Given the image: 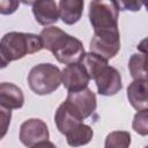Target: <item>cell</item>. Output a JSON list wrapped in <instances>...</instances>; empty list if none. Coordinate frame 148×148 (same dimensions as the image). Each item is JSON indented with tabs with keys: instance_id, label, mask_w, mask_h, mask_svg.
Instances as JSON below:
<instances>
[{
	"instance_id": "cell-9",
	"label": "cell",
	"mask_w": 148,
	"mask_h": 148,
	"mask_svg": "<svg viewBox=\"0 0 148 148\" xmlns=\"http://www.w3.org/2000/svg\"><path fill=\"white\" fill-rule=\"evenodd\" d=\"M95 82L97 91L103 96H112L121 90V76L117 68L106 65L96 76Z\"/></svg>"
},
{
	"instance_id": "cell-5",
	"label": "cell",
	"mask_w": 148,
	"mask_h": 148,
	"mask_svg": "<svg viewBox=\"0 0 148 148\" xmlns=\"http://www.w3.org/2000/svg\"><path fill=\"white\" fill-rule=\"evenodd\" d=\"M90 52L99 56L104 60H110L120 50V35L118 29L94 31L90 40Z\"/></svg>"
},
{
	"instance_id": "cell-18",
	"label": "cell",
	"mask_w": 148,
	"mask_h": 148,
	"mask_svg": "<svg viewBox=\"0 0 148 148\" xmlns=\"http://www.w3.org/2000/svg\"><path fill=\"white\" fill-rule=\"evenodd\" d=\"M131 145V134L126 131H113L105 138L104 148H128Z\"/></svg>"
},
{
	"instance_id": "cell-19",
	"label": "cell",
	"mask_w": 148,
	"mask_h": 148,
	"mask_svg": "<svg viewBox=\"0 0 148 148\" xmlns=\"http://www.w3.org/2000/svg\"><path fill=\"white\" fill-rule=\"evenodd\" d=\"M132 127L136 133H139L142 136H146L148 134V111L147 110H141L135 113L133 118Z\"/></svg>"
},
{
	"instance_id": "cell-22",
	"label": "cell",
	"mask_w": 148,
	"mask_h": 148,
	"mask_svg": "<svg viewBox=\"0 0 148 148\" xmlns=\"http://www.w3.org/2000/svg\"><path fill=\"white\" fill-rule=\"evenodd\" d=\"M119 6V10H140V7L142 6L141 3L138 2H118Z\"/></svg>"
},
{
	"instance_id": "cell-24",
	"label": "cell",
	"mask_w": 148,
	"mask_h": 148,
	"mask_svg": "<svg viewBox=\"0 0 148 148\" xmlns=\"http://www.w3.org/2000/svg\"><path fill=\"white\" fill-rule=\"evenodd\" d=\"M9 62H10V61L7 59V57L5 56V53L2 52V50H1V47H0V69L7 67V66L9 65Z\"/></svg>"
},
{
	"instance_id": "cell-20",
	"label": "cell",
	"mask_w": 148,
	"mask_h": 148,
	"mask_svg": "<svg viewBox=\"0 0 148 148\" xmlns=\"http://www.w3.org/2000/svg\"><path fill=\"white\" fill-rule=\"evenodd\" d=\"M12 120V111L0 105V140L5 138L8 132Z\"/></svg>"
},
{
	"instance_id": "cell-12",
	"label": "cell",
	"mask_w": 148,
	"mask_h": 148,
	"mask_svg": "<svg viewBox=\"0 0 148 148\" xmlns=\"http://www.w3.org/2000/svg\"><path fill=\"white\" fill-rule=\"evenodd\" d=\"M147 80H134L127 87V98L131 105L136 110H147Z\"/></svg>"
},
{
	"instance_id": "cell-8",
	"label": "cell",
	"mask_w": 148,
	"mask_h": 148,
	"mask_svg": "<svg viewBox=\"0 0 148 148\" xmlns=\"http://www.w3.org/2000/svg\"><path fill=\"white\" fill-rule=\"evenodd\" d=\"M90 79L80 62L67 65L61 71V83L68 92H75L88 88Z\"/></svg>"
},
{
	"instance_id": "cell-15",
	"label": "cell",
	"mask_w": 148,
	"mask_h": 148,
	"mask_svg": "<svg viewBox=\"0 0 148 148\" xmlns=\"http://www.w3.org/2000/svg\"><path fill=\"white\" fill-rule=\"evenodd\" d=\"M65 135H66L67 143L71 147H81V146L88 145L91 141L94 136V131L89 125L81 123L74 128H72Z\"/></svg>"
},
{
	"instance_id": "cell-21",
	"label": "cell",
	"mask_w": 148,
	"mask_h": 148,
	"mask_svg": "<svg viewBox=\"0 0 148 148\" xmlns=\"http://www.w3.org/2000/svg\"><path fill=\"white\" fill-rule=\"evenodd\" d=\"M20 2L14 0H0V14L2 15H10L16 12L18 8Z\"/></svg>"
},
{
	"instance_id": "cell-2",
	"label": "cell",
	"mask_w": 148,
	"mask_h": 148,
	"mask_svg": "<svg viewBox=\"0 0 148 148\" xmlns=\"http://www.w3.org/2000/svg\"><path fill=\"white\" fill-rule=\"evenodd\" d=\"M0 47L9 61L22 59L28 54L39 52L43 46L38 35L10 31L2 36Z\"/></svg>"
},
{
	"instance_id": "cell-13",
	"label": "cell",
	"mask_w": 148,
	"mask_h": 148,
	"mask_svg": "<svg viewBox=\"0 0 148 148\" xmlns=\"http://www.w3.org/2000/svg\"><path fill=\"white\" fill-rule=\"evenodd\" d=\"M83 6L84 2L82 0H61L58 3L59 17L65 24L72 25L81 18Z\"/></svg>"
},
{
	"instance_id": "cell-14",
	"label": "cell",
	"mask_w": 148,
	"mask_h": 148,
	"mask_svg": "<svg viewBox=\"0 0 148 148\" xmlns=\"http://www.w3.org/2000/svg\"><path fill=\"white\" fill-rule=\"evenodd\" d=\"M54 123H56V126H57L58 131L61 134H66L72 128H74L79 124H81L82 120L62 102L56 111Z\"/></svg>"
},
{
	"instance_id": "cell-3",
	"label": "cell",
	"mask_w": 148,
	"mask_h": 148,
	"mask_svg": "<svg viewBox=\"0 0 148 148\" xmlns=\"http://www.w3.org/2000/svg\"><path fill=\"white\" fill-rule=\"evenodd\" d=\"M28 84L37 95H49L61 84V71L53 64L34 66L28 74Z\"/></svg>"
},
{
	"instance_id": "cell-10",
	"label": "cell",
	"mask_w": 148,
	"mask_h": 148,
	"mask_svg": "<svg viewBox=\"0 0 148 148\" xmlns=\"http://www.w3.org/2000/svg\"><path fill=\"white\" fill-rule=\"evenodd\" d=\"M35 20L40 25H50L59 20L58 3L52 0H40L30 2Z\"/></svg>"
},
{
	"instance_id": "cell-7",
	"label": "cell",
	"mask_w": 148,
	"mask_h": 148,
	"mask_svg": "<svg viewBox=\"0 0 148 148\" xmlns=\"http://www.w3.org/2000/svg\"><path fill=\"white\" fill-rule=\"evenodd\" d=\"M50 138L49 128L45 121L38 118H31L22 123L20 127V141L28 148L46 141Z\"/></svg>"
},
{
	"instance_id": "cell-4",
	"label": "cell",
	"mask_w": 148,
	"mask_h": 148,
	"mask_svg": "<svg viewBox=\"0 0 148 148\" xmlns=\"http://www.w3.org/2000/svg\"><path fill=\"white\" fill-rule=\"evenodd\" d=\"M119 6L117 1H91L88 17L94 31L118 29Z\"/></svg>"
},
{
	"instance_id": "cell-6",
	"label": "cell",
	"mask_w": 148,
	"mask_h": 148,
	"mask_svg": "<svg viewBox=\"0 0 148 148\" xmlns=\"http://www.w3.org/2000/svg\"><path fill=\"white\" fill-rule=\"evenodd\" d=\"M64 103L81 120L91 116L97 106L96 95L89 88L75 92H68L67 98L64 101Z\"/></svg>"
},
{
	"instance_id": "cell-16",
	"label": "cell",
	"mask_w": 148,
	"mask_h": 148,
	"mask_svg": "<svg viewBox=\"0 0 148 148\" xmlns=\"http://www.w3.org/2000/svg\"><path fill=\"white\" fill-rule=\"evenodd\" d=\"M80 64L86 69L89 79H95V76L108 65V61L95 53L88 52L84 53V56L80 60Z\"/></svg>"
},
{
	"instance_id": "cell-23",
	"label": "cell",
	"mask_w": 148,
	"mask_h": 148,
	"mask_svg": "<svg viewBox=\"0 0 148 148\" xmlns=\"http://www.w3.org/2000/svg\"><path fill=\"white\" fill-rule=\"evenodd\" d=\"M31 148H57V146H56L53 142L46 140V141H42V142H39V143L32 146Z\"/></svg>"
},
{
	"instance_id": "cell-17",
	"label": "cell",
	"mask_w": 148,
	"mask_h": 148,
	"mask_svg": "<svg viewBox=\"0 0 148 148\" xmlns=\"http://www.w3.org/2000/svg\"><path fill=\"white\" fill-rule=\"evenodd\" d=\"M146 53H134L128 60V69L134 80H147Z\"/></svg>"
},
{
	"instance_id": "cell-1",
	"label": "cell",
	"mask_w": 148,
	"mask_h": 148,
	"mask_svg": "<svg viewBox=\"0 0 148 148\" xmlns=\"http://www.w3.org/2000/svg\"><path fill=\"white\" fill-rule=\"evenodd\" d=\"M43 49L52 52L54 58L64 65L80 62L84 56V46L80 39L66 34L58 27H46L38 35Z\"/></svg>"
},
{
	"instance_id": "cell-11",
	"label": "cell",
	"mask_w": 148,
	"mask_h": 148,
	"mask_svg": "<svg viewBox=\"0 0 148 148\" xmlns=\"http://www.w3.org/2000/svg\"><path fill=\"white\" fill-rule=\"evenodd\" d=\"M24 104V95L20 87L12 82L0 83V105L9 110L21 109Z\"/></svg>"
}]
</instances>
